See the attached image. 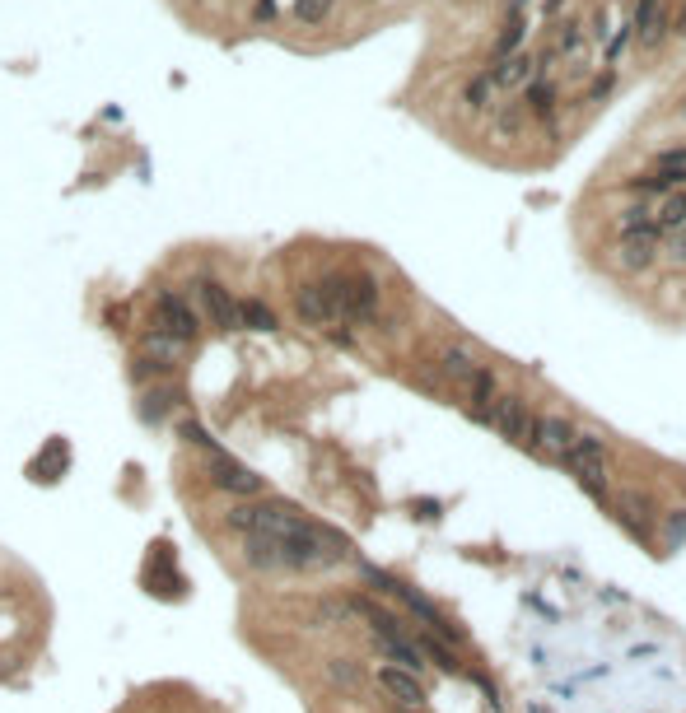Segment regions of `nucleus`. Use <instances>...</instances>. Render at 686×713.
I'll return each mask as SVG.
<instances>
[{"label": "nucleus", "mask_w": 686, "mask_h": 713, "mask_svg": "<svg viewBox=\"0 0 686 713\" xmlns=\"http://www.w3.org/2000/svg\"><path fill=\"white\" fill-rule=\"evenodd\" d=\"M173 401H178V387H159V392H145V401H141V415L145 419H164L173 410Z\"/></svg>", "instance_id": "a878e982"}, {"label": "nucleus", "mask_w": 686, "mask_h": 713, "mask_svg": "<svg viewBox=\"0 0 686 713\" xmlns=\"http://www.w3.org/2000/svg\"><path fill=\"white\" fill-rule=\"evenodd\" d=\"M411 508L421 513V518H439V504H425V499H421V504H411Z\"/></svg>", "instance_id": "72a5a7b5"}, {"label": "nucleus", "mask_w": 686, "mask_h": 713, "mask_svg": "<svg viewBox=\"0 0 686 713\" xmlns=\"http://www.w3.org/2000/svg\"><path fill=\"white\" fill-rule=\"evenodd\" d=\"M625 233H658L654 210H644V205H630V210H621V238H625Z\"/></svg>", "instance_id": "bb28decb"}, {"label": "nucleus", "mask_w": 686, "mask_h": 713, "mask_svg": "<svg viewBox=\"0 0 686 713\" xmlns=\"http://www.w3.org/2000/svg\"><path fill=\"white\" fill-rule=\"evenodd\" d=\"M523 42V19H509L504 24V33H499V42H495V56L504 61V56H514V47Z\"/></svg>", "instance_id": "c756f323"}, {"label": "nucleus", "mask_w": 686, "mask_h": 713, "mask_svg": "<svg viewBox=\"0 0 686 713\" xmlns=\"http://www.w3.org/2000/svg\"><path fill=\"white\" fill-rule=\"evenodd\" d=\"M561 466L575 476V485L588 499H598V504H607V499H611V462H607V448H602V438H598V434H584V429H579L575 448L565 452Z\"/></svg>", "instance_id": "7ed1b4c3"}, {"label": "nucleus", "mask_w": 686, "mask_h": 713, "mask_svg": "<svg viewBox=\"0 0 686 713\" xmlns=\"http://www.w3.org/2000/svg\"><path fill=\"white\" fill-rule=\"evenodd\" d=\"M682 117H686V108H682Z\"/></svg>", "instance_id": "c9c22d12"}, {"label": "nucleus", "mask_w": 686, "mask_h": 713, "mask_svg": "<svg viewBox=\"0 0 686 713\" xmlns=\"http://www.w3.org/2000/svg\"><path fill=\"white\" fill-rule=\"evenodd\" d=\"M462 98H467L471 112H490L499 103V84L490 79V70H485V75H471V84H467V93H462Z\"/></svg>", "instance_id": "6ab92c4d"}, {"label": "nucleus", "mask_w": 686, "mask_h": 713, "mask_svg": "<svg viewBox=\"0 0 686 713\" xmlns=\"http://www.w3.org/2000/svg\"><path fill=\"white\" fill-rule=\"evenodd\" d=\"M210 485L224 490V495H238V499H252L262 495V476H252L243 462H234L229 452H210Z\"/></svg>", "instance_id": "423d86ee"}, {"label": "nucleus", "mask_w": 686, "mask_h": 713, "mask_svg": "<svg viewBox=\"0 0 686 713\" xmlns=\"http://www.w3.org/2000/svg\"><path fill=\"white\" fill-rule=\"evenodd\" d=\"M663 252H668V262L686 266V229H677V233H672V238H668V248H663Z\"/></svg>", "instance_id": "473e14b6"}, {"label": "nucleus", "mask_w": 686, "mask_h": 713, "mask_svg": "<svg viewBox=\"0 0 686 713\" xmlns=\"http://www.w3.org/2000/svg\"><path fill=\"white\" fill-rule=\"evenodd\" d=\"M654 173H658V177H668L672 186H682L686 182V145H682V150H663V154L654 159Z\"/></svg>", "instance_id": "b1692460"}, {"label": "nucleus", "mask_w": 686, "mask_h": 713, "mask_svg": "<svg viewBox=\"0 0 686 713\" xmlns=\"http://www.w3.org/2000/svg\"><path fill=\"white\" fill-rule=\"evenodd\" d=\"M248 564L252 569H281V545L276 541H266V536H248Z\"/></svg>", "instance_id": "5701e85b"}, {"label": "nucleus", "mask_w": 686, "mask_h": 713, "mask_svg": "<svg viewBox=\"0 0 686 713\" xmlns=\"http://www.w3.org/2000/svg\"><path fill=\"white\" fill-rule=\"evenodd\" d=\"M178 434L187 438V443H196V448H205V452H215V438L205 434V429H201V424H196V419H182V424H178Z\"/></svg>", "instance_id": "2f4dec72"}, {"label": "nucleus", "mask_w": 686, "mask_h": 713, "mask_svg": "<svg viewBox=\"0 0 686 713\" xmlns=\"http://www.w3.org/2000/svg\"><path fill=\"white\" fill-rule=\"evenodd\" d=\"M654 224H658V233H677V229H686V191H677V186H672L668 196H658Z\"/></svg>", "instance_id": "dca6fc26"}, {"label": "nucleus", "mask_w": 686, "mask_h": 713, "mask_svg": "<svg viewBox=\"0 0 686 713\" xmlns=\"http://www.w3.org/2000/svg\"><path fill=\"white\" fill-rule=\"evenodd\" d=\"M523 122H528V108H523V103H509V108L499 112V136L518 140V136H523Z\"/></svg>", "instance_id": "cd10ccee"}, {"label": "nucleus", "mask_w": 686, "mask_h": 713, "mask_svg": "<svg viewBox=\"0 0 686 713\" xmlns=\"http://www.w3.org/2000/svg\"><path fill=\"white\" fill-rule=\"evenodd\" d=\"M677 29H682V38H686V5H682V15H677Z\"/></svg>", "instance_id": "f704fd0d"}, {"label": "nucleus", "mask_w": 686, "mask_h": 713, "mask_svg": "<svg viewBox=\"0 0 686 713\" xmlns=\"http://www.w3.org/2000/svg\"><path fill=\"white\" fill-rule=\"evenodd\" d=\"M625 186H630L635 196H668V191H672V182H668V177H658V173H639V177H630Z\"/></svg>", "instance_id": "c85d7f7f"}, {"label": "nucleus", "mask_w": 686, "mask_h": 713, "mask_svg": "<svg viewBox=\"0 0 686 713\" xmlns=\"http://www.w3.org/2000/svg\"><path fill=\"white\" fill-rule=\"evenodd\" d=\"M327 681L341 685V690H359L364 685V667L355 657H327Z\"/></svg>", "instance_id": "4be33fe9"}, {"label": "nucleus", "mask_w": 686, "mask_h": 713, "mask_svg": "<svg viewBox=\"0 0 686 713\" xmlns=\"http://www.w3.org/2000/svg\"><path fill=\"white\" fill-rule=\"evenodd\" d=\"M378 690L388 699H397L402 709H421L425 704V685H421V676L416 671H402V667H378Z\"/></svg>", "instance_id": "9d476101"}, {"label": "nucleus", "mask_w": 686, "mask_h": 713, "mask_svg": "<svg viewBox=\"0 0 686 713\" xmlns=\"http://www.w3.org/2000/svg\"><path fill=\"white\" fill-rule=\"evenodd\" d=\"M532 70H537V61H532V56H518V51H514V56H504V61L490 70V79H495L499 93H504V89H518L523 79H532Z\"/></svg>", "instance_id": "f3484780"}, {"label": "nucleus", "mask_w": 686, "mask_h": 713, "mask_svg": "<svg viewBox=\"0 0 686 713\" xmlns=\"http://www.w3.org/2000/svg\"><path fill=\"white\" fill-rule=\"evenodd\" d=\"M65 466H70V448H65V438H52L47 452H38V462L29 466V476L38 485H56L65 476Z\"/></svg>", "instance_id": "ddd939ff"}, {"label": "nucleus", "mask_w": 686, "mask_h": 713, "mask_svg": "<svg viewBox=\"0 0 686 713\" xmlns=\"http://www.w3.org/2000/svg\"><path fill=\"white\" fill-rule=\"evenodd\" d=\"M499 396H504V392H499L495 373H490V369H476V373H471V383H467V401H462V406H467V415H471V419L490 424V419H495Z\"/></svg>", "instance_id": "9b49d317"}, {"label": "nucleus", "mask_w": 686, "mask_h": 713, "mask_svg": "<svg viewBox=\"0 0 686 713\" xmlns=\"http://www.w3.org/2000/svg\"><path fill=\"white\" fill-rule=\"evenodd\" d=\"M658 248H663V233H625L616 243V266L639 275V271H649L658 262Z\"/></svg>", "instance_id": "6e6552de"}, {"label": "nucleus", "mask_w": 686, "mask_h": 713, "mask_svg": "<svg viewBox=\"0 0 686 713\" xmlns=\"http://www.w3.org/2000/svg\"><path fill=\"white\" fill-rule=\"evenodd\" d=\"M196 294H201L205 312H210V322L224 326V331H234V326H238V303L229 298V289H224L219 280H201V285H196Z\"/></svg>", "instance_id": "f8f14e48"}, {"label": "nucleus", "mask_w": 686, "mask_h": 713, "mask_svg": "<svg viewBox=\"0 0 686 713\" xmlns=\"http://www.w3.org/2000/svg\"><path fill=\"white\" fill-rule=\"evenodd\" d=\"M528 112H537V117H546V112L556 108V84L551 79H532L528 84V103H523Z\"/></svg>", "instance_id": "393cba45"}, {"label": "nucleus", "mask_w": 686, "mask_h": 713, "mask_svg": "<svg viewBox=\"0 0 686 713\" xmlns=\"http://www.w3.org/2000/svg\"><path fill=\"white\" fill-rule=\"evenodd\" d=\"M155 331L178 336V341L192 345V336H196V312H192V303H182L173 289H164V294L155 298Z\"/></svg>", "instance_id": "0eeeda50"}, {"label": "nucleus", "mask_w": 686, "mask_h": 713, "mask_svg": "<svg viewBox=\"0 0 686 713\" xmlns=\"http://www.w3.org/2000/svg\"><path fill=\"white\" fill-rule=\"evenodd\" d=\"M238 326L243 331H276V312L266 308L262 298H243L238 303Z\"/></svg>", "instance_id": "412c9836"}, {"label": "nucleus", "mask_w": 686, "mask_h": 713, "mask_svg": "<svg viewBox=\"0 0 686 713\" xmlns=\"http://www.w3.org/2000/svg\"><path fill=\"white\" fill-rule=\"evenodd\" d=\"M224 522L243 536H266L281 545V569H322L350 555V541L336 531L309 522L290 504H234L224 513Z\"/></svg>", "instance_id": "f257e3e1"}, {"label": "nucleus", "mask_w": 686, "mask_h": 713, "mask_svg": "<svg viewBox=\"0 0 686 713\" xmlns=\"http://www.w3.org/2000/svg\"><path fill=\"white\" fill-rule=\"evenodd\" d=\"M295 308H299V317L309 326H336V317H332V303H327V289L322 285H304L295 294Z\"/></svg>", "instance_id": "4468645a"}, {"label": "nucleus", "mask_w": 686, "mask_h": 713, "mask_svg": "<svg viewBox=\"0 0 686 713\" xmlns=\"http://www.w3.org/2000/svg\"><path fill=\"white\" fill-rule=\"evenodd\" d=\"M579 429L561 415H537V457H551V462H565V452L575 448Z\"/></svg>", "instance_id": "1a4fd4ad"}, {"label": "nucleus", "mask_w": 686, "mask_h": 713, "mask_svg": "<svg viewBox=\"0 0 686 713\" xmlns=\"http://www.w3.org/2000/svg\"><path fill=\"white\" fill-rule=\"evenodd\" d=\"M490 429H495L504 443H514V448H523V452H532V457H537V415H532L518 396H499Z\"/></svg>", "instance_id": "39448f33"}, {"label": "nucleus", "mask_w": 686, "mask_h": 713, "mask_svg": "<svg viewBox=\"0 0 686 713\" xmlns=\"http://www.w3.org/2000/svg\"><path fill=\"white\" fill-rule=\"evenodd\" d=\"M364 578H369V583H374V588L383 592V597H392V602H402L406 611H411V616H416V620H421V625H425V630H430L435 639H444L449 648H458V643H462V634H458V630L449 625V616H444V611H439V606L430 602V597H421V592L411 588V583H402V578L383 574V569H374V564H364Z\"/></svg>", "instance_id": "f03ea898"}, {"label": "nucleus", "mask_w": 686, "mask_h": 713, "mask_svg": "<svg viewBox=\"0 0 686 713\" xmlns=\"http://www.w3.org/2000/svg\"><path fill=\"white\" fill-rule=\"evenodd\" d=\"M182 355H187V341L164 336V331H150V336L141 341V359H150V364H159V369H173Z\"/></svg>", "instance_id": "2eb2a0df"}, {"label": "nucleus", "mask_w": 686, "mask_h": 713, "mask_svg": "<svg viewBox=\"0 0 686 713\" xmlns=\"http://www.w3.org/2000/svg\"><path fill=\"white\" fill-rule=\"evenodd\" d=\"M439 369H444V378H453V383H471V373L481 369V364H476V359L467 355V350L449 345V350L439 355Z\"/></svg>", "instance_id": "aec40b11"}, {"label": "nucleus", "mask_w": 686, "mask_h": 713, "mask_svg": "<svg viewBox=\"0 0 686 713\" xmlns=\"http://www.w3.org/2000/svg\"><path fill=\"white\" fill-rule=\"evenodd\" d=\"M336 322H369L378 312V285L374 275H327L322 280Z\"/></svg>", "instance_id": "20e7f679"}, {"label": "nucleus", "mask_w": 686, "mask_h": 713, "mask_svg": "<svg viewBox=\"0 0 686 713\" xmlns=\"http://www.w3.org/2000/svg\"><path fill=\"white\" fill-rule=\"evenodd\" d=\"M332 10V0H295V19L299 24H322Z\"/></svg>", "instance_id": "7c9ffc66"}, {"label": "nucleus", "mask_w": 686, "mask_h": 713, "mask_svg": "<svg viewBox=\"0 0 686 713\" xmlns=\"http://www.w3.org/2000/svg\"><path fill=\"white\" fill-rule=\"evenodd\" d=\"M411 643H416V648H421V657H430L439 671H462V667H458V652H453L444 639H435V634H411Z\"/></svg>", "instance_id": "a211bd4d"}]
</instances>
